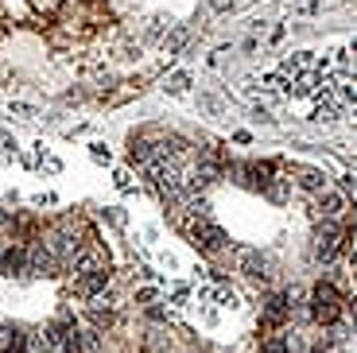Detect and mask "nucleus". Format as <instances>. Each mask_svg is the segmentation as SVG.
I'll return each instance as SVG.
<instances>
[{"label": "nucleus", "instance_id": "18", "mask_svg": "<svg viewBox=\"0 0 357 353\" xmlns=\"http://www.w3.org/2000/svg\"><path fill=\"white\" fill-rule=\"evenodd\" d=\"M89 156H93V163H109L113 152H109L105 144H89Z\"/></svg>", "mask_w": 357, "mask_h": 353}, {"label": "nucleus", "instance_id": "9", "mask_svg": "<svg viewBox=\"0 0 357 353\" xmlns=\"http://www.w3.org/2000/svg\"><path fill=\"white\" fill-rule=\"evenodd\" d=\"M241 272H245L248 280H268V260L260 253H253V248H245V253H241Z\"/></svg>", "mask_w": 357, "mask_h": 353}, {"label": "nucleus", "instance_id": "14", "mask_svg": "<svg viewBox=\"0 0 357 353\" xmlns=\"http://www.w3.org/2000/svg\"><path fill=\"white\" fill-rule=\"evenodd\" d=\"M342 206H346L342 194H318V210H322L327 217H338V214H342Z\"/></svg>", "mask_w": 357, "mask_h": 353}, {"label": "nucleus", "instance_id": "10", "mask_svg": "<svg viewBox=\"0 0 357 353\" xmlns=\"http://www.w3.org/2000/svg\"><path fill=\"white\" fill-rule=\"evenodd\" d=\"M187 39H190V28H187V24L171 28L167 35H163V55H178V51L187 47Z\"/></svg>", "mask_w": 357, "mask_h": 353}, {"label": "nucleus", "instance_id": "8", "mask_svg": "<svg viewBox=\"0 0 357 353\" xmlns=\"http://www.w3.org/2000/svg\"><path fill=\"white\" fill-rule=\"evenodd\" d=\"M291 307H295V303H291L288 295H272V299H268V307H264V326H280L291 314Z\"/></svg>", "mask_w": 357, "mask_h": 353}, {"label": "nucleus", "instance_id": "1", "mask_svg": "<svg viewBox=\"0 0 357 353\" xmlns=\"http://www.w3.org/2000/svg\"><path fill=\"white\" fill-rule=\"evenodd\" d=\"M311 314H315V323L322 326H334L342 318V307H338V291L330 284H318L311 291Z\"/></svg>", "mask_w": 357, "mask_h": 353}, {"label": "nucleus", "instance_id": "15", "mask_svg": "<svg viewBox=\"0 0 357 353\" xmlns=\"http://www.w3.org/2000/svg\"><path fill=\"white\" fill-rule=\"evenodd\" d=\"M190 303V284H171V307H187Z\"/></svg>", "mask_w": 357, "mask_h": 353}, {"label": "nucleus", "instance_id": "24", "mask_svg": "<svg viewBox=\"0 0 357 353\" xmlns=\"http://www.w3.org/2000/svg\"><path fill=\"white\" fill-rule=\"evenodd\" d=\"M4 353H20V350H4Z\"/></svg>", "mask_w": 357, "mask_h": 353}, {"label": "nucleus", "instance_id": "21", "mask_svg": "<svg viewBox=\"0 0 357 353\" xmlns=\"http://www.w3.org/2000/svg\"><path fill=\"white\" fill-rule=\"evenodd\" d=\"M159 264H163V268H178V260H175V253H159Z\"/></svg>", "mask_w": 357, "mask_h": 353}, {"label": "nucleus", "instance_id": "3", "mask_svg": "<svg viewBox=\"0 0 357 353\" xmlns=\"http://www.w3.org/2000/svg\"><path fill=\"white\" fill-rule=\"evenodd\" d=\"M59 264H62V260L39 241V245L28 248V264H24V275H55V268H59Z\"/></svg>", "mask_w": 357, "mask_h": 353}, {"label": "nucleus", "instance_id": "16", "mask_svg": "<svg viewBox=\"0 0 357 353\" xmlns=\"http://www.w3.org/2000/svg\"><path fill=\"white\" fill-rule=\"evenodd\" d=\"M113 183H117V190H120V194H132V190H136V183H132V175H129V171H117V175H113Z\"/></svg>", "mask_w": 357, "mask_h": 353}, {"label": "nucleus", "instance_id": "4", "mask_svg": "<svg viewBox=\"0 0 357 353\" xmlns=\"http://www.w3.org/2000/svg\"><path fill=\"white\" fill-rule=\"evenodd\" d=\"M109 287V268H93V272L78 275V284H74V291L82 295V299H93V295H101Z\"/></svg>", "mask_w": 357, "mask_h": 353}, {"label": "nucleus", "instance_id": "20", "mask_svg": "<svg viewBox=\"0 0 357 353\" xmlns=\"http://www.w3.org/2000/svg\"><path fill=\"white\" fill-rule=\"evenodd\" d=\"M136 303H140V307H152V303H156V287H140V291H136Z\"/></svg>", "mask_w": 357, "mask_h": 353}, {"label": "nucleus", "instance_id": "22", "mask_svg": "<svg viewBox=\"0 0 357 353\" xmlns=\"http://www.w3.org/2000/svg\"><path fill=\"white\" fill-rule=\"evenodd\" d=\"M55 202H59L55 194H35V206H55Z\"/></svg>", "mask_w": 357, "mask_h": 353}, {"label": "nucleus", "instance_id": "12", "mask_svg": "<svg viewBox=\"0 0 357 353\" xmlns=\"http://www.w3.org/2000/svg\"><path fill=\"white\" fill-rule=\"evenodd\" d=\"M190 82H194V78H190V70H178V74H171V78H167V86H163V89H167L171 98H183V93L190 89Z\"/></svg>", "mask_w": 357, "mask_h": 353}, {"label": "nucleus", "instance_id": "23", "mask_svg": "<svg viewBox=\"0 0 357 353\" xmlns=\"http://www.w3.org/2000/svg\"><path fill=\"white\" fill-rule=\"evenodd\" d=\"M210 8H218V12H221V8H229V0H210Z\"/></svg>", "mask_w": 357, "mask_h": 353}, {"label": "nucleus", "instance_id": "13", "mask_svg": "<svg viewBox=\"0 0 357 353\" xmlns=\"http://www.w3.org/2000/svg\"><path fill=\"white\" fill-rule=\"evenodd\" d=\"M78 350H82V353H105V345H101V334H98V330H82V334H78Z\"/></svg>", "mask_w": 357, "mask_h": 353}, {"label": "nucleus", "instance_id": "2", "mask_svg": "<svg viewBox=\"0 0 357 353\" xmlns=\"http://www.w3.org/2000/svg\"><path fill=\"white\" fill-rule=\"evenodd\" d=\"M187 233L194 237V245L202 248V253H218V248H226V233H221L210 217H199V221H190Z\"/></svg>", "mask_w": 357, "mask_h": 353}, {"label": "nucleus", "instance_id": "5", "mask_svg": "<svg viewBox=\"0 0 357 353\" xmlns=\"http://www.w3.org/2000/svg\"><path fill=\"white\" fill-rule=\"evenodd\" d=\"M342 117H346V105H338L334 98H318L315 109H311V120L315 125H338Z\"/></svg>", "mask_w": 357, "mask_h": 353}, {"label": "nucleus", "instance_id": "11", "mask_svg": "<svg viewBox=\"0 0 357 353\" xmlns=\"http://www.w3.org/2000/svg\"><path fill=\"white\" fill-rule=\"evenodd\" d=\"M299 187L322 194V187H327V175H322V171H315V167H307V171H299Z\"/></svg>", "mask_w": 357, "mask_h": 353}, {"label": "nucleus", "instance_id": "7", "mask_svg": "<svg viewBox=\"0 0 357 353\" xmlns=\"http://www.w3.org/2000/svg\"><path fill=\"white\" fill-rule=\"evenodd\" d=\"M24 264H28V248L24 245H12L0 253V272L4 275H24Z\"/></svg>", "mask_w": 357, "mask_h": 353}, {"label": "nucleus", "instance_id": "6", "mask_svg": "<svg viewBox=\"0 0 357 353\" xmlns=\"http://www.w3.org/2000/svg\"><path fill=\"white\" fill-rule=\"evenodd\" d=\"M338 253H342V233L327 226L322 233H318V241H315V256L322 260V264H330V260H334Z\"/></svg>", "mask_w": 357, "mask_h": 353}, {"label": "nucleus", "instance_id": "19", "mask_svg": "<svg viewBox=\"0 0 357 353\" xmlns=\"http://www.w3.org/2000/svg\"><path fill=\"white\" fill-rule=\"evenodd\" d=\"M199 105L206 109L210 117H218V113H221V101H218V98H210V93H202V98H199Z\"/></svg>", "mask_w": 357, "mask_h": 353}, {"label": "nucleus", "instance_id": "17", "mask_svg": "<svg viewBox=\"0 0 357 353\" xmlns=\"http://www.w3.org/2000/svg\"><path fill=\"white\" fill-rule=\"evenodd\" d=\"M8 113H12L16 120H35V109H31V105H20V101H12Z\"/></svg>", "mask_w": 357, "mask_h": 353}]
</instances>
